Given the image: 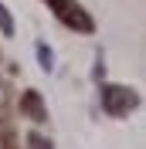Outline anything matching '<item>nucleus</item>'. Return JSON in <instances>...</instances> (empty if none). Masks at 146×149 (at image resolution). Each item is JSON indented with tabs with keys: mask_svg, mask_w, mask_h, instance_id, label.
Instances as JSON below:
<instances>
[{
	"mask_svg": "<svg viewBox=\"0 0 146 149\" xmlns=\"http://www.w3.org/2000/svg\"><path fill=\"white\" fill-rule=\"evenodd\" d=\"M44 3H48V10H51L68 31H78V34H92V31H95L92 14L78 3V0H44Z\"/></svg>",
	"mask_w": 146,
	"mask_h": 149,
	"instance_id": "1",
	"label": "nucleus"
},
{
	"mask_svg": "<svg viewBox=\"0 0 146 149\" xmlns=\"http://www.w3.org/2000/svg\"><path fill=\"white\" fill-rule=\"evenodd\" d=\"M99 98H102V112L112 115V119H122L139 105V95L133 88H126V85H102Z\"/></svg>",
	"mask_w": 146,
	"mask_h": 149,
	"instance_id": "2",
	"label": "nucleus"
},
{
	"mask_svg": "<svg viewBox=\"0 0 146 149\" xmlns=\"http://www.w3.org/2000/svg\"><path fill=\"white\" fill-rule=\"evenodd\" d=\"M20 112H24L31 122H44L48 119V109H44V102H41V95H37L34 88L20 95Z\"/></svg>",
	"mask_w": 146,
	"mask_h": 149,
	"instance_id": "3",
	"label": "nucleus"
},
{
	"mask_svg": "<svg viewBox=\"0 0 146 149\" xmlns=\"http://www.w3.org/2000/svg\"><path fill=\"white\" fill-rule=\"evenodd\" d=\"M0 34H4V37H14V17H10V10H7L4 0H0Z\"/></svg>",
	"mask_w": 146,
	"mask_h": 149,
	"instance_id": "4",
	"label": "nucleus"
},
{
	"mask_svg": "<svg viewBox=\"0 0 146 149\" xmlns=\"http://www.w3.org/2000/svg\"><path fill=\"white\" fill-rule=\"evenodd\" d=\"M34 51H37V61H41V68H44V71H51V68H55V54H51V47H48V44H37Z\"/></svg>",
	"mask_w": 146,
	"mask_h": 149,
	"instance_id": "5",
	"label": "nucleus"
},
{
	"mask_svg": "<svg viewBox=\"0 0 146 149\" xmlns=\"http://www.w3.org/2000/svg\"><path fill=\"white\" fill-rule=\"evenodd\" d=\"M31 149H51V142H48L44 136H37V132H34V136H31Z\"/></svg>",
	"mask_w": 146,
	"mask_h": 149,
	"instance_id": "6",
	"label": "nucleus"
},
{
	"mask_svg": "<svg viewBox=\"0 0 146 149\" xmlns=\"http://www.w3.org/2000/svg\"><path fill=\"white\" fill-rule=\"evenodd\" d=\"M4 149H14V146H10V142H7V146H4Z\"/></svg>",
	"mask_w": 146,
	"mask_h": 149,
	"instance_id": "7",
	"label": "nucleus"
}]
</instances>
